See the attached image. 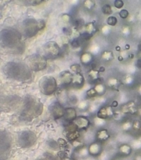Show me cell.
Here are the masks:
<instances>
[{
    "label": "cell",
    "mask_w": 141,
    "mask_h": 160,
    "mask_svg": "<svg viewBox=\"0 0 141 160\" xmlns=\"http://www.w3.org/2000/svg\"><path fill=\"white\" fill-rule=\"evenodd\" d=\"M73 122L76 125L78 129H85L88 128L90 124L89 119L86 117L82 116H77Z\"/></svg>",
    "instance_id": "obj_10"
},
{
    "label": "cell",
    "mask_w": 141,
    "mask_h": 160,
    "mask_svg": "<svg viewBox=\"0 0 141 160\" xmlns=\"http://www.w3.org/2000/svg\"><path fill=\"white\" fill-rule=\"evenodd\" d=\"M49 111L54 119H57L64 116L65 109L60 102H54L49 106Z\"/></svg>",
    "instance_id": "obj_8"
},
{
    "label": "cell",
    "mask_w": 141,
    "mask_h": 160,
    "mask_svg": "<svg viewBox=\"0 0 141 160\" xmlns=\"http://www.w3.org/2000/svg\"><path fill=\"white\" fill-rule=\"evenodd\" d=\"M102 12L104 14H107V15H110L112 13V10L111 8V6L108 4H104L102 7Z\"/></svg>",
    "instance_id": "obj_13"
},
{
    "label": "cell",
    "mask_w": 141,
    "mask_h": 160,
    "mask_svg": "<svg viewBox=\"0 0 141 160\" xmlns=\"http://www.w3.org/2000/svg\"><path fill=\"white\" fill-rule=\"evenodd\" d=\"M57 82L52 76H44L39 81V87L41 92L46 96L52 94L57 89Z\"/></svg>",
    "instance_id": "obj_6"
},
{
    "label": "cell",
    "mask_w": 141,
    "mask_h": 160,
    "mask_svg": "<svg viewBox=\"0 0 141 160\" xmlns=\"http://www.w3.org/2000/svg\"><path fill=\"white\" fill-rule=\"evenodd\" d=\"M43 2V1H31V5H33V6H36V5H39V4L42 3Z\"/></svg>",
    "instance_id": "obj_22"
},
{
    "label": "cell",
    "mask_w": 141,
    "mask_h": 160,
    "mask_svg": "<svg viewBox=\"0 0 141 160\" xmlns=\"http://www.w3.org/2000/svg\"><path fill=\"white\" fill-rule=\"evenodd\" d=\"M107 23L110 26H114L117 23V19L115 16H109L107 19Z\"/></svg>",
    "instance_id": "obj_15"
},
{
    "label": "cell",
    "mask_w": 141,
    "mask_h": 160,
    "mask_svg": "<svg viewBox=\"0 0 141 160\" xmlns=\"http://www.w3.org/2000/svg\"><path fill=\"white\" fill-rule=\"evenodd\" d=\"M97 116H98V118H101V119L107 118V116H108V114H107V112L106 109L104 108H101L97 113Z\"/></svg>",
    "instance_id": "obj_14"
},
{
    "label": "cell",
    "mask_w": 141,
    "mask_h": 160,
    "mask_svg": "<svg viewBox=\"0 0 141 160\" xmlns=\"http://www.w3.org/2000/svg\"><path fill=\"white\" fill-rule=\"evenodd\" d=\"M104 71H105V68H104V67H102V66L100 67L99 70V71H100V72H104Z\"/></svg>",
    "instance_id": "obj_25"
},
{
    "label": "cell",
    "mask_w": 141,
    "mask_h": 160,
    "mask_svg": "<svg viewBox=\"0 0 141 160\" xmlns=\"http://www.w3.org/2000/svg\"><path fill=\"white\" fill-rule=\"evenodd\" d=\"M42 109L43 105L39 99L33 96H27L24 100L21 116L25 119H31L40 115Z\"/></svg>",
    "instance_id": "obj_2"
},
{
    "label": "cell",
    "mask_w": 141,
    "mask_h": 160,
    "mask_svg": "<svg viewBox=\"0 0 141 160\" xmlns=\"http://www.w3.org/2000/svg\"><path fill=\"white\" fill-rule=\"evenodd\" d=\"M26 65L32 71H39L46 68L47 59L43 55L34 54L27 58Z\"/></svg>",
    "instance_id": "obj_5"
},
{
    "label": "cell",
    "mask_w": 141,
    "mask_h": 160,
    "mask_svg": "<svg viewBox=\"0 0 141 160\" xmlns=\"http://www.w3.org/2000/svg\"><path fill=\"white\" fill-rule=\"evenodd\" d=\"M119 16L122 19H125L128 17L129 16V12L126 9H122L119 12Z\"/></svg>",
    "instance_id": "obj_18"
},
{
    "label": "cell",
    "mask_w": 141,
    "mask_h": 160,
    "mask_svg": "<svg viewBox=\"0 0 141 160\" xmlns=\"http://www.w3.org/2000/svg\"><path fill=\"white\" fill-rule=\"evenodd\" d=\"M129 58H134V54H130V56H129Z\"/></svg>",
    "instance_id": "obj_30"
},
{
    "label": "cell",
    "mask_w": 141,
    "mask_h": 160,
    "mask_svg": "<svg viewBox=\"0 0 141 160\" xmlns=\"http://www.w3.org/2000/svg\"><path fill=\"white\" fill-rule=\"evenodd\" d=\"M125 47V49H129L130 48V46H129V44H126Z\"/></svg>",
    "instance_id": "obj_29"
},
{
    "label": "cell",
    "mask_w": 141,
    "mask_h": 160,
    "mask_svg": "<svg viewBox=\"0 0 141 160\" xmlns=\"http://www.w3.org/2000/svg\"><path fill=\"white\" fill-rule=\"evenodd\" d=\"M117 106H118L117 101H114L112 103V106L114 107V108H116V107H117Z\"/></svg>",
    "instance_id": "obj_24"
},
{
    "label": "cell",
    "mask_w": 141,
    "mask_h": 160,
    "mask_svg": "<svg viewBox=\"0 0 141 160\" xmlns=\"http://www.w3.org/2000/svg\"><path fill=\"white\" fill-rule=\"evenodd\" d=\"M82 43V41H80V39L79 38H77V39H74L72 42H71V45L73 48H78L80 46Z\"/></svg>",
    "instance_id": "obj_16"
},
{
    "label": "cell",
    "mask_w": 141,
    "mask_h": 160,
    "mask_svg": "<svg viewBox=\"0 0 141 160\" xmlns=\"http://www.w3.org/2000/svg\"><path fill=\"white\" fill-rule=\"evenodd\" d=\"M136 66L139 68L141 69V58L138 59L137 62H136Z\"/></svg>",
    "instance_id": "obj_23"
},
{
    "label": "cell",
    "mask_w": 141,
    "mask_h": 160,
    "mask_svg": "<svg viewBox=\"0 0 141 160\" xmlns=\"http://www.w3.org/2000/svg\"><path fill=\"white\" fill-rule=\"evenodd\" d=\"M77 113L76 111L74 108H68L65 109V112L64 114V119L68 122H73L77 118Z\"/></svg>",
    "instance_id": "obj_11"
},
{
    "label": "cell",
    "mask_w": 141,
    "mask_h": 160,
    "mask_svg": "<svg viewBox=\"0 0 141 160\" xmlns=\"http://www.w3.org/2000/svg\"><path fill=\"white\" fill-rule=\"evenodd\" d=\"M115 49H116V50H117V51H120V48L119 46H116Z\"/></svg>",
    "instance_id": "obj_26"
},
{
    "label": "cell",
    "mask_w": 141,
    "mask_h": 160,
    "mask_svg": "<svg viewBox=\"0 0 141 160\" xmlns=\"http://www.w3.org/2000/svg\"><path fill=\"white\" fill-rule=\"evenodd\" d=\"M30 69L27 66L19 62H9L3 68L5 74L12 79L19 81H27L31 78Z\"/></svg>",
    "instance_id": "obj_1"
},
{
    "label": "cell",
    "mask_w": 141,
    "mask_h": 160,
    "mask_svg": "<svg viewBox=\"0 0 141 160\" xmlns=\"http://www.w3.org/2000/svg\"><path fill=\"white\" fill-rule=\"evenodd\" d=\"M138 49H139V50L140 51H141V43L138 45Z\"/></svg>",
    "instance_id": "obj_27"
},
{
    "label": "cell",
    "mask_w": 141,
    "mask_h": 160,
    "mask_svg": "<svg viewBox=\"0 0 141 160\" xmlns=\"http://www.w3.org/2000/svg\"><path fill=\"white\" fill-rule=\"evenodd\" d=\"M114 6L117 9H120L124 6V2L122 0H115L114 2Z\"/></svg>",
    "instance_id": "obj_17"
},
{
    "label": "cell",
    "mask_w": 141,
    "mask_h": 160,
    "mask_svg": "<svg viewBox=\"0 0 141 160\" xmlns=\"http://www.w3.org/2000/svg\"><path fill=\"white\" fill-rule=\"evenodd\" d=\"M70 69L75 73H80V68L79 64H74L70 66Z\"/></svg>",
    "instance_id": "obj_19"
},
{
    "label": "cell",
    "mask_w": 141,
    "mask_h": 160,
    "mask_svg": "<svg viewBox=\"0 0 141 160\" xmlns=\"http://www.w3.org/2000/svg\"><path fill=\"white\" fill-rule=\"evenodd\" d=\"M83 21H82V19H76L75 21V22H74V24H75V26L77 27V28H79V27H81L82 26H83Z\"/></svg>",
    "instance_id": "obj_21"
},
{
    "label": "cell",
    "mask_w": 141,
    "mask_h": 160,
    "mask_svg": "<svg viewBox=\"0 0 141 160\" xmlns=\"http://www.w3.org/2000/svg\"><path fill=\"white\" fill-rule=\"evenodd\" d=\"M21 40V34L15 29H4L1 31V41L7 48L16 46Z\"/></svg>",
    "instance_id": "obj_4"
},
{
    "label": "cell",
    "mask_w": 141,
    "mask_h": 160,
    "mask_svg": "<svg viewBox=\"0 0 141 160\" xmlns=\"http://www.w3.org/2000/svg\"><path fill=\"white\" fill-rule=\"evenodd\" d=\"M84 82V77L80 73H75V74H74L72 82V84L74 87H75L76 88H80L83 86Z\"/></svg>",
    "instance_id": "obj_12"
},
{
    "label": "cell",
    "mask_w": 141,
    "mask_h": 160,
    "mask_svg": "<svg viewBox=\"0 0 141 160\" xmlns=\"http://www.w3.org/2000/svg\"><path fill=\"white\" fill-rule=\"evenodd\" d=\"M45 22L43 20L36 21L33 19H28L23 22L22 28L24 35L27 37H32L37 32L45 27Z\"/></svg>",
    "instance_id": "obj_3"
},
{
    "label": "cell",
    "mask_w": 141,
    "mask_h": 160,
    "mask_svg": "<svg viewBox=\"0 0 141 160\" xmlns=\"http://www.w3.org/2000/svg\"><path fill=\"white\" fill-rule=\"evenodd\" d=\"M44 56L46 59H55L61 52L60 48L58 44L54 41H49L46 43L42 47Z\"/></svg>",
    "instance_id": "obj_7"
},
{
    "label": "cell",
    "mask_w": 141,
    "mask_h": 160,
    "mask_svg": "<svg viewBox=\"0 0 141 160\" xmlns=\"http://www.w3.org/2000/svg\"><path fill=\"white\" fill-rule=\"evenodd\" d=\"M73 74L69 71H64L59 74V80L62 86H69L72 84Z\"/></svg>",
    "instance_id": "obj_9"
},
{
    "label": "cell",
    "mask_w": 141,
    "mask_h": 160,
    "mask_svg": "<svg viewBox=\"0 0 141 160\" xmlns=\"http://www.w3.org/2000/svg\"><path fill=\"white\" fill-rule=\"evenodd\" d=\"M97 94V91L95 90V89H90L87 92V95L89 97H94L96 96Z\"/></svg>",
    "instance_id": "obj_20"
},
{
    "label": "cell",
    "mask_w": 141,
    "mask_h": 160,
    "mask_svg": "<svg viewBox=\"0 0 141 160\" xmlns=\"http://www.w3.org/2000/svg\"><path fill=\"white\" fill-rule=\"evenodd\" d=\"M118 59H119V61H122V60H123V58H122V56H119V58H118Z\"/></svg>",
    "instance_id": "obj_28"
}]
</instances>
